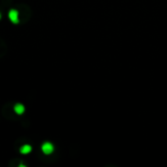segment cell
Listing matches in <instances>:
<instances>
[{"instance_id": "obj_1", "label": "cell", "mask_w": 167, "mask_h": 167, "mask_svg": "<svg viewBox=\"0 0 167 167\" xmlns=\"http://www.w3.org/2000/svg\"><path fill=\"white\" fill-rule=\"evenodd\" d=\"M41 151L46 156H49V154H52L55 151V146L51 142H44L42 146H41Z\"/></svg>"}, {"instance_id": "obj_2", "label": "cell", "mask_w": 167, "mask_h": 167, "mask_svg": "<svg viewBox=\"0 0 167 167\" xmlns=\"http://www.w3.org/2000/svg\"><path fill=\"white\" fill-rule=\"evenodd\" d=\"M8 18L10 22L14 24H17L20 23V13L17 9H11L8 13Z\"/></svg>"}, {"instance_id": "obj_4", "label": "cell", "mask_w": 167, "mask_h": 167, "mask_svg": "<svg viewBox=\"0 0 167 167\" xmlns=\"http://www.w3.org/2000/svg\"><path fill=\"white\" fill-rule=\"evenodd\" d=\"M31 152H32V147L28 144H24L20 148V153L24 154V156H27V154L31 153Z\"/></svg>"}, {"instance_id": "obj_3", "label": "cell", "mask_w": 167, "mask_h": 167, "mask_svg": "<svg viewBox=\"0 0 167 167\" xmlns=\"http://www.w3.org/2000/svg\"><path fill=\"white\" fill-rule=\"evenodd\" d=\"M13 110H14V111H15L16 114H18V115H23V114H24V112H26V107H24V105H23V104L17 103V104H15Z\"/></svg>"}, {"instance_id": "obj_5", "label": "cell", "mask_w": 167, "mask_h": 167, "mask_svg": "<svg viewBox=\"0 0 167 167\" xmlns=\"http://www.w3.org/2000/svg\"><path fill=\"white\" fill-rule=\"evenodd\" d=\"M1 18H2V15H1V13H0V20H1Z\"/></svg>"}]
</instances>
